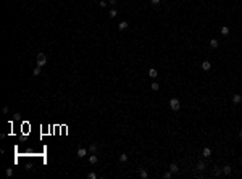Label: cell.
Listing matches in <instances>:
<instances>
[{
	"instance_id": "1",
	"label": "cell",
	"mask_w": 242,
	"mask_h": 179,
	"mask_svg": "<svg viewBox=\"0 0 242 179\" xmlns=\"http://www.w3.org/2000/svg\"><path fill=\"white\" fill-rule=\"evenodd\" d=\"M45 63H47V57H45V53H42V52H40V53H37V58H36V65L42 68L44 65H45Z\"/></svg>"
},
{
	"instance_id": "2",
	"label": "cell",
	"mask_w": 242,
	"mask_h": 179,
	"mask_svg": "<svg viewBox=\"0 0 242 179\" xmlns=\"http://www.w3.org/2000/svg\"><path fill=\"white\" fill-rule=\"evenodd\" d=\"M169 108H171L173 111H178V110L181 108V103H179V100H178V99H171V100H169Z\"/></svg>"
},
{
	"instance_id": "3",
	"label": "cell",
	"mask_w": 242,
	"mask_h": 179,
	"mask_svg": "<svg viewBox=\"0 0 242 179\" xmlns=\"http://www.w3.org/2000/svg\"><path fill=\"white\" fill-rule=\"evenodd\" d=\"M86 155H87V148H84V147H81L79 150H78V157H79V158H84Z\"/></svg>"
},
{
	"instance_id": "4",
	"label": "cell",
	"mask_w": 242,
	"mask_h": 179,
	"mask_svg": "<svg viewBox=\"0 0 242 179\" xmlns=\"http://www.w3.org/2000/svg\"><path fill=\"white\" fill-rule=\"evenodd\" d=\"M231 171H232V169H231V166H229V165L223 166V174H224V176H229V174H231Z\"/></svg>"
},
{
	"instance_id": "5",
	"label": "cell",
	"mask_w": 242,
	"mask_h": 179,
	"mask_svg": "<svg viewBox=\"0 0 242 179\" xmlns=\"http://www.w3.org/2000/svg\"><path fill=\"white\" fill-rule=\"evenodd\" d=\"M169 171L173 173V174H174V173H179V168H178V165H176V163H171V165H169Z\"/></svg>"
},
{
	"instance_id": "6",
	"label": "cell",
	"mask_w": 242,
	"mask_h": 179,
	"mask_svg": "<svg viewBox=\"0 0 242 179\" xmlns=\"http://www.w3.org/2000/svg\"><path fill=\"white\" fill-rule=\"evenodd\" d=\"M139 176H141L142 179H147L148 178V174H147V171L144 169V168H139Z\"/></svg>"
},
{
	"instance_id": "7",
	"label": "cell",
	"mask_w": 242,
	"mask_h": 179,
	"mask_svg": "<svg viewBox=\"0 0 242 179\" xmlns=\"http://www.w3.org/2000/svg\"><path fill=\"white\" fill-rule=\"evenodd\" d=\"M210 68H211V63H210V61H203V63H202V69H203V71H208Z\"/></svg>"
},
{
	"instance_id": "8",
	"label": "cell",
	"mask_w": 242,
	"mask_h": 179,
	"mask_svg": "<svg viewBox=\"0 0 242 179\" xmlns=\"http://www.w3.org/2000/svg\"><path fill=\"white\" fill-rule=\"evenodd\" d=\"M202 155H203L205 158H208V157H211V150H210L208 147H205V148H203V152H202Z\"/></svg>"
},
{
	"instance_id": "9",
	"label": "cell",
	"mask_w": 242,
	"mask_h": 179,
	"mask_svg": "<svg viewBox=\"0 0 242 179\" xmlns=\"http://www.w3.org/2000/svg\"><path fill=\"white\" fill-rule=\"evenodd\" d=\"M108 16H110V18H111V20H113V18H116V16H118V11H116V10H115V8H111V10H110V11H108Z\"/></svg>"
},
{
	"instance_id": "10",
	"label": "cell",
	"mask_w": 242,
	"mask_h": 179,
	"mask_svg": "<svg viewBox=\"0 0 242 179\" xmlns=\"http://www.w3.org/2000/svg\"><path fill=\"white\" fill-rule=\"evenodd\" d=\"M205 168H207V165H205L203 161H199V163H197V169H199V171H205Z\"/></svg>"
},
{
	"instance_id": "11",
	"label": "cell",
	"mask_w": 242,
	"mask_h": 179,
	"mask_svg": "<svg viewBox=\"0 0 242 179\" xmlns=\"http://www.w3.org/2000/svg\"><path fill=\"white\" fill-rule=\"evenodd\" d=\"M242 97L239 95V94H236V95H232V103H241Z\"/></svg>"
},
{
	"instance_id": "12",
	"label": "cell",
	"mask_w": 242,
	"mask_h": 179,
	"mask_svg": "<svg viewBox=\"0 0 242 179\" xmlns=\"http://www.w3.org/2000/svg\"><path fill=\"white\" fill-rule=\"evenodd\" d=\"M126 27H128V23H126V21H121L120 24H118V29H120V31H124Z\"/></svg>"
},
{
	"instance_id": "13",
	"label": "cell",
	"mask_w": 242,
	"mask_h": 179,
	"mask_svg": "<svg viewBox=\"0 0 242 179\" xmlns=\"http://www.w3.org/2000/svg\"><path fill=\"white\" fill-rule=\"evenodd\" d=\"M157 74L158 73H157L155 68H150V69H148V76H150V78H157Z\"/></svg>"
},
{
	"instance_id": "14",
	"label": "cell",
	"mask_w": 242,
	"mask_h": 179,
	"mask_svg": "<svg viewBox=\"0 0 242 179\" xmlns=\"http://www.w3.org/2000/svg\"><path fill=\"white\" fill-rule=\"evenodd\" d=\"M97 161H99V158H97L95 155H90V157H89V163H90V165H95Z\"/></svg>"
},
{
	"instance_id": "15",
	"label": "cell",
	"mask_w": 242,
	"mask_h": 179,
	"mask_svg": "<svg viewBox=\"0 0 242 179\" xmlns=\"http://www.w3.org/2000/svg\"><path fill=\"white\" fill-rule=\"evenodd\" d=\"M218 45H220V42H218L216 39H211V40H210V47H211V48H216Z\"/></svg>"
},
{
	"instance_id": "16",
	"label": "cell",
	"mask_w": 242,
	"mask_h": 179,
	"mask_svg": "<svg viewBox=\"0 0 242 179\" xmlns=\"http://www.w3.org/2000/svg\"><path fill=\"white\" fill-rule=\"evenodd\" d=\"M97 148H99V145H97V144H90V147H89V152L95 153V152H97Z\"/></svg>"
},
{
	"instance_id": "17",
	"label": "cell",
	"mask_w": 242,
	"mask_h": 179,
	"mask_svg": "<svg viewBox=\"0 0 242 179\" xmlns=\"http://www.w3.org/2000/svg\"><path fill=\"white\" fill-rule=\"evenodd\" d=\"M221 174H223V169H220V168L213 169V176H221Z\"/></svg>"
},
{
	"instance_id": "18",
	"label": "cell",
	"mask_w": 242,
	"mask_h": 179,
	"mask_svg": "<svg viewBox=\"0 0 242 179\" xmlns=\"http://www.w3.org/2000/svg\"><path fill=\"white\" fill-rule=\"evenodd\" d=\"M221 34H223V36H228V34H229V27L228 26H223L221 27Z\"/></svg>"
},
{
	"instance_id": "19",
	"label": "cell",
	"mask_w": 242,
	"mask_h": 179,
	"mask_svg": "<svg viewBox=\"0 0 242 179\" xmlns=\"http://www.w3.org/2000/svg\"><path fill=\"white\" fill-rule=\"evenodd\" d=\"M32 74H34V76H39V74H40V66H36V68H34V69H32Z\"/></svg>"
},
{
	"instance_id": "20",
	"label": "cell",
	"mask_w": 242,
	"mask_h": 179,
	"mask_svg": "<svg viewBox=\"0 0 242 179\" xmlns=\"http://www.w3.org/2000/svg\"><path fill=\"white\" fill-rule=\"evenodd\" d=\"M120 161H123V163H124V161H128V155H126V153L120 155Z\"/></svg>"
},
{
	"instance_id": "21",
	"label": "cell",
	"mask_w": 242,
	"mask_h": 179,
	"mask_svg": "<svg viewBox=\"0 0 242 179\" xmlns=\"http://www.w3.org/2000/svg\"><path fill=\"white\" fill-rule=\"evenodd\" d=\"M171 176H173V173H171V171H166L165 174H163V178H165V179H169Z\"/></svg>"
},
{
	"instance_id": "22",
	"label": "cell",
	"mask_w": 242,
	"mask_h": 179,
	"mask_svg": "<svg viewBox=\"0 0 242 179\" xmlns=\"http://www.w3.org/2000/svg\"><path fill=\"white\" fill-rule=\"evenodd\" d=\"M158 89H160V86L157 82H152V90H158Z\"/></svg>"
},
{
	"instance_id": "23",
	"label": "cell",
	"mask_w": 242,
	"mask_h": 179,
	"mask_svg": "<svg viewBox=\"0 0 242 179\" xmlns=\"http://www.w3.org/2000/svg\"><path fill=\"white\" fill-rule=\"evenodd\" d=\"M87 178H89V179H97V174H95V173H89Z\"/></svg>"
},
{
	"instance_id": "24",
	"label": "cell",
	"mask_w": 242,
	"mask_h": 179,
	"mask_svg": "<svg viewBox=\"0 0 242 179\" xmlns=\"http://www.w3.org/2000/svg\"><path fill=\"white\" fill-rule=\"evenodd\" d=\"M7 176H13V169H11V168H8V169H7Z\"/></svg>"
},
{
	"instance_id": "25",
	"label": "cell",
	"mask_w": 242,
	"mask_h": 179,
	"mask_svg": "<svg viewBox=\"0 0 242 179\" xmlns=\"http://www.w3.org/2000/svg\"><path fill=\"white\" fill-rule=\"evenodd\" d=\"M116 2H118V0H108V3H110L111 7H115V5H116Z\"/></svg>"
},
{
	"instance_id": "26",
	"label": "cell",
	"mask_w": 242,
	"mask_h": 179,
	"mask_svg": "<svg viewBox=\"0 0 242 179\" xmlns=\"http://www.w3.org/2000/svg\"><path fill=\"white\" fill-rule=\"evenodd\" d=\"M161 0H152V5H160Z\"/></svg>"
},
{
	"instance_id": "27",
	"label": "cell",
	"mask_w": 242,
	"mask_h": 179,
	"mask_svg": "<svg viewBox=\"0 0 242 179\" xmlns=\"http://www.w3.org/2000/svg\"><path fill=\"white\" fill-rule=\"evenodd\" d=\"M239 137H241V139H242V129H241V131H239Z\"/></svg>"
},
{
	"instance_id": "28",
	"label": "cell",
	"mask_w": 242,
	"mask_h": 179,
	"mask_svg": "<svg viewBox=\"0 0 242 179\" xmlns=\"http://www.w3.org/2000/svg\"><path fill=\"white\" fill-rule=\"evenodd\" d=\"M241 102H242V100H241Z\"/></svg>"
}]
</instances>
